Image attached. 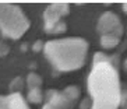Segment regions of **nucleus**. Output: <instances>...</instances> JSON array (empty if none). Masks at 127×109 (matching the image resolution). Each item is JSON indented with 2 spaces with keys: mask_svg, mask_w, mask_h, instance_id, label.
<instances>
[{
  "mask_svg": "<svg viewBox=\"0 0 127 109\" xmlns=\"http://www.w3.org/2000/svg\"><path fill=\"white\" fill-rule=\"evenodd\" d=\"M88 91L91 109H119L120 77L117 56L95 53L91 73L88 75Z\"/></svg>",
  "mask_w": 127,
  "mask_h": 109,
  "instance_id": "1",
  "label": "nucleus"
},
{
  "mask_svg": "<svg viewBox=\"0 0 127 109\" xmlns=\"http://www.w3.org/2000/svg\"><path fill=\"white\" fill-rule=\"evenodd\" d=\"M46 59L57 72H74L84 66L88 53V42L82 38L53 39L43 45Z\"/></svg>",
  "mask_w": 127,
  "mask_h": 109,
  "instance_id": "2",
  "label": "nucleus"
},
{
  "mask_svg": "<svg viewBox=\"0 0 127 109\" xmlns=\"http://www.w3.org/2000/svg\"><path fill=\"white\" fill-rule=\"evenodd\" d=\"M30 28L27 15L17 4L0 3V31L3 36L18 39Z\"/></svg>",
  "mask_w": 127,
  "mask_h": 109,
  "instance_id": "3",
  "label": "nucleus"
},
{
  "mask_svg": "<svg viewBox=\"0 0 127 109\" xmlns=\"http://www.w3.org/2000/svg\"><path fill=\"white\" fill-rule=\"evenodd\" d=\"M96 31L101 34V36L102 35H113V36H117L120 39H122V35L124 32L119 17L113 11H106L99 17L96 24Z\"/></svg>",
  "mask_w": 127,
  "mask_h": 109,
  "instance_id": "4",
  "label": "nucleus"
},
{
  "mask_svg": "<svg viewBox=\"0 0 127 109\" xmlns=\"http://www.w3.org/2000/svg\"><path fill=\"white\" fill-rule=\"evenodd\" d=\"M70 13V6L67 3H52L46 7L43 13V23H45V31L48 34H52V30L56 24L63 21V17Z\"/></svg>",
  "mask_w": 127,
  "mask_h": 109,
  "instance_id": "5",
  "label": "nucleus"
},
{
  "mask_svg": "<svg viewBox=\"0 0 127 109\" xmlns=\"http://www.w3.org/2000/svg\"><path fill=\"white\" fill-rule=\"evenodd\" d=\"M0 109H30V105L21 92H11L0 95Z\"/></svg>",
  "mask_w": 127,
  "mask_h": 109,
  "instance_id": "6",
  "label": "nucleus"
},
{
  "mask_svg": "<svg viewBox=\"0 0 127 109\" xmlns=\"http://www.w3.org/2000/svg\"><path fill=\"white\" fill-rule=\"evenodd\" d=\"M46 98H48L46 105L52 106L53 109H71L73 105H74L64 97L62 91H57V90H49L46 92Z\"/></svg>",
  "mask_w": 127,
  "mask_h": 109,
  "instance_id": "7",
  "label": "nucleus"
},
{
  "mask_svg": "<svg viewBox=\"0 0 127 109\" xmlns=\"http://www.w3.org/2000/svg\"><path fill=\"white\" fill-rule=\"evenodd\" d=\"M62 92H63L64 97L67 98L71 104H74V102L80 98V95H81V91H80V88H78V87H75V85H68V87H66V88L62 91Z\"/></svg>",
  "mask_w": 127,
  "mask_h": 109,
  "instance_id": "8",
  "label": "nucleus"
},
{
  "mask_svg": "<svg viewBox=\"0 0 127 109\" xmlns=\"http://www.w3.org/2000/svg\"><path fill=\"white\" fill-rule=\"evenodd\" d=\"M120 43V38L113 35H102L101 36V45L103 49H113Z\"/></svg>",
  "mask_w": 127,
  "mask_h": 109,
  "instance_id": "9",
  "label": "nucleus"
},
{
  "mask_svg": "<svg viewBox=\"0 0 127 109\" xmlns=\"http://www.w3.org/2000/svg\"><path fill=\"white\" fill-rule=\"evenodd\" d=\"M27 85L28 90H34V88H41L42 85V78L36 73H30L27 77Z\"/></svg>",
  "mask_w": 127,
  "mask_h": 109,
  "instance_id": "10",
  "label": "nucleus"
},
{
  "mask_svg": "<svg viewBox=\"0 0 127 109\" xmlns=\"http://www.w3.org/2000/svg\"><path fill=\"white\" fill-rule=\"evenodd\" d=\"M27 99L31 104H41L43 99V94H42L41 88H34V90H28V97Z\"/></svg>",
  "mask_w": 127,
  "mask_h": 109,
  "instance_id": "11",
  "label": "nucleus"
},
{
  "mask_svg": "<svg viewBox=\"0 0 127 109\" xmlns=\"http://www.w3.org/2000/svg\"><path fill=\"white\" fill-rule=\"evenodd\" d=\"M23 87H24L23 78L21 77H15L11 81V84H10V90H11V92H21Z\"/></svg>",
  "mask_w": 127,
  "mask_h": 109,
  "instance_id": "12",
  "label": "nucleus"
},
{
  "mask_svg": "<svg viewBox=\"0 0 127 109\" xmlns=\"http://www.w3.org/2000/svg\"><path fill=\"white\" fill-rule=\"evenodd\" d=\"M119 106L122 109H127V90H122V92H120Z\"/></svg>",
  "mask_w": 127,
  "mask_h": 109,
  "instance_id": "13",
  "label": "nucleus"
},
{
  "mask_svg": "<svg viewBox=\"0 0 127 109\" xmlns=\"http://www.w3.org/2000/svg\"><path fill=\"white\" fill-rule=\"evenodd\" d=\"M66 28H67L66 23H64V21H60L59 24H56V25H55V28L52 30V34H62V32H64V31H66Z\"/></svg>",
  "mask_w": 127,
  "mask_h": 109,
  "instance_id": "14",
  "label": "nucleus"
},
{
  "mask_svg": "<svg viewBox=\"0 0 127 109\" xmlns=\"http://www.w3.org/2000/svg\"><path fill=\"white\" fill-rule=\"evenodd\" d=\"M8 50H10V48H8L7 43L3 42V41H0V57L6 56V55L8 53Z\"/></svg>",
  "mask_w": 127,
  "mask_h": 109,
  "instance_id": "15",
  "label": "nucleus"
},
{
  "mask_svg": "<svg viewBox=\"0 0 127 109\" xmlns=\"http://www.w3.org/2000/svg\"><path fill=\"white\" fill-rule=\"evenodd\" d=\"M42 48H43V43H42L41 41H36V42H35V45H34V48H32V49H34V52H39V50H41Z\"/></svg>",
  "mask_w": 127,
  "mask_h": 109,
  "instance_id": "16",
  "label": "nucleus"
},
{
  "mask_svg": "<svg viewBox=\"0 0 127 109\" xmlns=\"http://www.w3.org/2000/svg\"><path fill=\"white\" fill-rule=\"evenodd\" d=\"M90 99H85V101H82L81 102V106H80V109H87L88 108V105H90Z\"/></svg>",
  "mask_w": 127,
  "mask_h": 109,
  "instance_id": "17",
  "label": "nucleus"
},
{
  "mask_svg": "<svg viewBox=\"0 0 127 109\" xmlns=\"http://www.w3.org/2000/svg\"><path fill=\"white\" fill-rule=\"evenodd\" d=\"M122 7H123V11L127 13V3H123V6H122Z\"/></svg>",
  "mask_w": 127,
  "mask_h": 109,
  "instance_id": "18",
  "label": "nucleus"
},
{
  "mask_svg": "<svg viewBox=\"0 0 127 109\" xmlns=\"http://www.w3.org/2000/svg\"><path fill=\"white\" fill-rule=\"evenodd\" d=\"M42 109H53V108H52V106H49V105H45Z\"/></svg>",
  "mask_w": 127,
  "mask_h": 109,
  "instance_id": "19",
  "label": "nucleus"
},
{
  "mask_svg": "<svg viewBox=\"0 0 127 109\" xmlns=\"http://www.w3.org/2000/svg\"><path fill=\"white\" fill-rule=\"evenodd\" d=\"M124 70H126V72H127V60L124 62Z\"/></svg>",
  "mask_w": 127,
  "mask_h": 109,
  "instance_id": "20",
  "label": "nucleus"
}]
</instances>
